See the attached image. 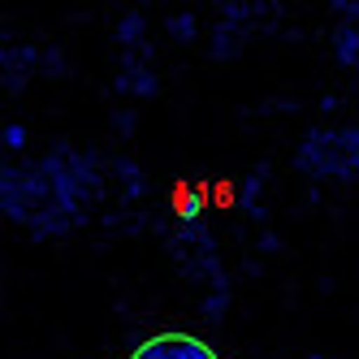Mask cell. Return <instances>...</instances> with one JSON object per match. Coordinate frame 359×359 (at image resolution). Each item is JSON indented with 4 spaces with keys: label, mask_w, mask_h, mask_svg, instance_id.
I'll return each mask as SVG.
<instances>
[{
    "label": "cell",
    "mask_w": 359,
    "mask_h": 359,
    "mask_svg": "<svg viewBox=\"0 0 359 359\" xmlns=\"http://www.w3.org/2000/svg\"><path fill=\"white\" fill-rule=\"evenodd\" d=\"M130 359H221V355L203 338H191V333H156Z\"/></svg>",
    "instance_id": "1"
},
{
    "label": "cell",
    "mask_w": 359,
    "mask_h": 359,
    "mask_svg": "<svg viewBox=\"0 0 359 359\" xmlns=\"http://www.w3.org/2000/svg\"><path fill=\"white\" fill-rule=\"evenodd\" d=\"M199 203H203V191H191V187H177L173 191V208L182 212V217H195Z\"/></svg>",
    "instance_id": "2"
}]
</instances>
